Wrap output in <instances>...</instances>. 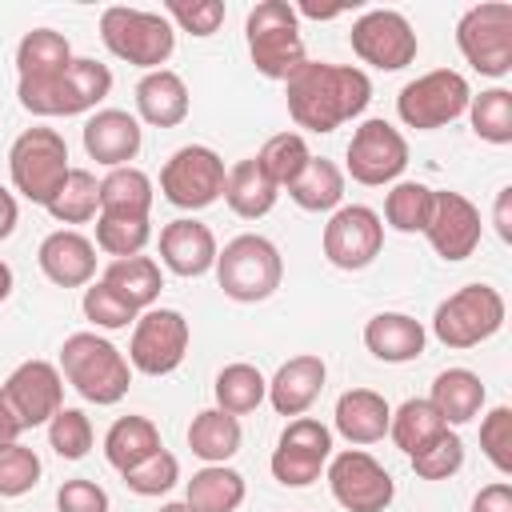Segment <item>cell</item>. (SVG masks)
Listing matches in <instances>:
<instances>
[{
	"mask_svg": "<svg viewBox=\"0 0 512 512\" xmlns=\"http://www.w3.org/2000/svg\"><path fill=\"white\" fill-rule=\"evenodd\" d=\"M212 396H216V408L228 412V416H248L256 412L264 400H268V380L256 364H224L216 372V384H212Z\"/></svg>",
	"mask_w": 512,
	"mask_h": 512,
	"instance_id": "obj_35",
	"label": "cell"
},
{
	"mask_svg": "<svg viewBox=\"0 0 512 512\" xmlns=\"http://www.w3.org/2000/svg\"><path fill=\"white\" fill-rule=\"evenodd\" d=\"M40 484V456L32 448H24L20 440L0 448V496L16 500L24 492H32Z\"/></svg>",
	"mask_w": 512,
	"mask_h": 512,
	"instance_id": "obj_47",
	"label": "cell"
},
{
	"mask_svg": "<svg viewBox=\"0 0 512 512\" xmlns=\"http://www.w3.org/2000/svg\"><path fill=\"white\" fill-rule=\"evenodd\" d=\"M472 88L452 68H432L416 80H408L396 96V116L416 132H436L468 112Z\"/></svg>",
	"mask_w": 512,
	"mask_h": 512,
	"instance_id": "obj_10",
	"label": "cell"
},
{
	"mask_svg": "<svg viewBox=\"0 0 512 512\" xmlns=\"http://www.w3.org/2000/svg\"><path fill=\"white\" fill-rule=\"evenodd\" d=\"M332 460V428L320 424L316 416H296L288 420V428L280 432L276 448H272V476L284 488H308L312 480H320V472Z\"/></svg>",
	"mask_w": 512,
	"mask_h": 512,
	"instance_id": "obj_15",
	"label": "cell"
},
{
	"mask_svg": "<svg viewBox=\"0 0 512 512\" xmlns=\"http://www.w3.org/2000/svg\"><path fill=\"white\" fill-rule=\"evenodd\" d=\"M188 340H192V328H188L184 312H176V308H148L132 324L128 364L136 372H144V376H168V372H176L184 364Z\"/></svg>",
	"mask_w": 512,
	"mask_h": 512,
	"instance_id": "obj_13",
	"label": "cell"
},
{
	"mask_svg": "<svg viewBox=\"0 0 512 512\" xmlns=\"http://www.w3.org/2000/svg\"><path fill=\"white\" fill-rule=\"evenodd\" d=\"M92 440H96V432H92V420L84 416V408H60L48 420V444L60 460H84Z\"/></svg>",
	"mask_w": 512,
	"mask_h": 512,
	"instance_id": "obj_44",
	"label": "cell"
},
{
	"mask_svg": "<svg viewBox=\"0 0 512 512\" xmlns=\"http://www.w3.org/2000/svg\"><path fill=\"white\" fill-rule=\"evenodd\" d=\"M432 196L436 188H428L424 180H396L388 184V196H384V224L412 236V232H424L428 216H432Z\"/></svg>",
	"mask_w": 512,
	"mask_h": 512,
	"instance_id": "obj_37",
	"label": "cell"
},
{
	"mask_svg": "<svg viewBox=\"0 0 512 512\" xmlns=\"http://www.w3.org/2000/svg\"><path fill=\"white\" fill-rule=\"evenodd\" d=\"M224 180H228V168H224L220 152L208 144H184L160 168L164 200L184 212H200V208L216 204L224 196Z\"/></svg>",
	"mask_w": 512,
	"mask_h": 512,
	"instance_id": "obj_11",
	"label": "cell"
},
{
	"mask_svg": "<svg viewBox=\"0 0 512 512\" xmlns=\"http://www.w3.org/2000/svg\"><path fill=\"white\" fill-rule=\"evenodd\" d=\"M216 236L204 220L180 216L160 228V260L176 276H204L216 268Z\"/></svg>",
	"mask_w": 512,
	"mask_h": 512,
	"instance_id": "obj_22",
	"label": "cell"
},
{
	"mask_svg": "<svg viewBox=\"0 0 512 512\" xmlns=\"http://www.w3.org/2000/svg\"><path fill=\"white\" fill-rule=\"evenodd\" d=\"M20 432H24V428H20V420H16V416H12V408L0 400V448L16 444V440H20Z\"/></svg>",
	"mask_w": 512,
	"mask_h": 512,
	"instance_id": "obj_54",
	"label": "cell"
},
{
	"mask_svg": "<svg viewBox=\"0 0 512 512\" xmlns=\"http://www.w3.org/2000/svg\"><path fill=\"white\" fill-rule=\"evenodd\" d=\"M308 160H312V148H308V140H304L300 132H276V136H268L264 148L256 152V164L268 172V180H272L276 188H288V184L304 172Z\"/></svg>",
	"mask_w": 512,
	"mask_h": 512,
	"instance_id": "obj_40",
	"label": "cell"
},
{
	"mask_svg": "<svg viewBox=\"0 0 512 512\" xmlns=\"http://www.w3.org/2000/svg\"><path fill=\"white\" fill-rule=\"evenodd\" d=\"M68 172H72V164H68V144H64V136H60L56 128H44V124L24 128V132L12 140V148H8V176H12V188H16L24 200L40 204V208L52 204V196L60 192V184L68 180Z\"/></svg>",
	"mask_w": 512,
	"mask_h": 512,
	"instance_id": "obj_6",
	"label": "cell"
},
{
	"mask_svg": "<svg viewBox=\"0 0 512 512\" xmlns=\"http://www.w3.org/2000/svg\"><path fill=\"white\" fill-rule=\"evenodd\" d=\"M288 196H292V204L304 208V212H336L340 200H344V172H340L332 160L312 156V160L304 164V172L288 184Z\"/></svg>",
	"mask_w": 512,
	"mask_h": 512,
	"instance_id": "obj_36",
	"label": "cell"
},
{
	"mask_svg": "<svg viewBox=\"0 0 512 512\" xmlns=\"http://www.w3.org/2000/svg\"><path fill=\"white\" fill-rule=\"evenodd\" d=\"M16 220H20V204H16V196L0 184V240H8V236L16 232Z\"/></svg>",
	"mask_w": 512,
	"mask_h": 512,
	"instance_id": "obj_53",
	"label": "cell"
},
{
	"mask_svg": "<svg viewBox=\"0 0 512 512\" xmlns=\"http://www.w3.org/2000/svg\"><path fill=\"white\" fill-rule=\"evenodd\" d=\"M488 392H484V380L472 372V368H444L436 380H432V392H428V404L444 416L448 428H460V424H472L484 408Z\"/></svg>",
	"mask_w": 512,
	"mask_h": 512,
	"instance_id": "obj_27",
	"label": "cell"
},
{
	"mask_svg": "<svg viewBox=\"0 0 512 512\" xmlns=\"http://www.w3.org/2000/svg\"><path fill=\"white\" fill-rule=\"evenodd\" d=\"M156 512H192V508H188V504H184V500H172V504H160V508H156Z\"/></svg>",
	"mask_w": 512,
	"mask_h": 512,
	"instance_id": "obj_56",
	"label": "cell"
},
{
	"mask_svg": "<svg viewBox=\"0 0 512 512\" xmlns=\"http://www.w3.org/2000/svg\"><path fill=\"white\" fill-rule=\"evenodd\" d=\"M40 272L56 288H88L96 280V244L76 228H56L40 240Z\"/></svg>",
	"mask_w": 512,
	"mask_h": 512,
	"instance_id": "obj_21",
	"label": "cell"
},
{
	"mask_svg": "<svg viewBox=\"0 0 512 512\" xmlns=\"http://www.w3.org/2000/svg\"><path fill=\"white\" fill-rule=\"evenodd\" d=\"M280 280H284V260L268 236L244 232L216 252V284L224 288L228 300L260 304L280 288Z\"/></svg>",
	"mask_w": 512,
	"mask_h": 512,
	"instance_id": "obj_7",
	"label": "cell"
},
{
	"mask_svg": "<svg viewBox=\"0 0 512 512\" xmlns=\"http://www.w3.org/2000/svg\"><path fill=\"white\" fill-rule=\"evenodd\" d=\"M508 304L492 284H464L432 312V336L444 348H476L504 328Z\"/></svg>",
	"mask_w": 512,
	"mask_h": 512,
	"instance_id": "obj_8",
	"label": "cell"
},
{
	"mask_svg": "<svg viewBox=\"0 0 512 512\" xmlns=\"http://www.w3.org/2000/svg\"><path fill=\"white\" fill-rule=\"evenodd\" d=\"M456 48L480 76H508L512 72V4L484 0L472 4L456 20Z\"/></svg>",
	"mask_w": 512,
	"mask_h": 512,
	"instance_id": "obj_9",
	"label": "cell"
},
{
	"mask_svg": "<svg viewBox=\"0 0 512 512\" xmlns=\"http://www.w3.org/2000/svg\"><path fill=\"white\" fill-rule=\"evenodd\" d=\"M72 64V44L56 28H32L16 44V72L24 84L52 80Z\"/></svg>",
	"mask_w": 512,
	"mask_h": 512,
	"instance_id": "obj_31",
	"label": "cell"
},
{
	"mask_svg": "<svg viewBox=\"0 0 512 512\" xmlns=\"http://www.w3.org/2000/svg\"><path fill=\"white\" fill-rule=\"evenodd\" d=\"M112 92V68L92 60V56H72V64L52 76V80H36V84H16L20 108L32 116H84L96 112V104Z\"/></svg>",
	"mask_w": 512,
	"mask_h": 512,
	"instance_id": "obj_3",
	"label": "cell"
},
{
	"mask_svg": "<svg viewBox=\"0 0 512 512\" xmlns=\"http://www.w3.org/2000/svg\"><path fill=\"white\" fill-rule=\"evenodd\" d=\"M348 44L364 64H372L380 72H400L420 52V40H416L408 16H400L392 8H372V12L356 16L352 32H348Z\"/></svg>",
	"mask_w": 512,
	"mask_h": 512,
	"instance_id": "obj_17",
	"label": "cell"
},
{
	"mask_svg": "<svg viewBox=\"0 0 512 512\" xmlns=\"http://www.w3.org/2000/svg\"><path fill=\"white\" fill-rule=\"evenodd\" d=\"M472 512H512V484H508V480L484 484V488L472 496Z\"/></svg>",
	"mask_w": 512,
	"mask_h": 512,
	"instance_id": "obj_51",
	"label": "cell"
},
{
	"mask_svg": "<svg viewBox=\"0 0 512 512\" xmlns=\"http://www.w3.org/2000/svg\"><path fill=\"white\" fill-rule=\"evenodd\" d=\"M104 284H112L136 312H148L156 308L160 300V288H164V276H160V264L152 256H124V260H112L100 276Z\"/></svg>",
	"mask_w": 512,
	"mask_h": 512,
	"instance_id": "obj_33",
	"label": "cell"
},
{
	"mask_svg": "<svg viewBox=\"0 0 512 512\" xmlns=\"http://www.w3.org/2000/svg\"><path fill=\"white\" fill-rule=\"evenodd\" d=\"M152 176L136 164L108 168L100 180V216H128V220H148L152 212Z\"/></svg>",
	"mask_w": 512,
	"mask_h": 512,
	"instance_id": "obj_29",
	"label": "cell"
},
{
	"mask_svg": "<svg viewBox=\"0 0 512 512\" xmlns=\"http://www.w3.org/2000/svg\"><path fill=\"white\" fill-rule=\"evenodd\" d=\"M56 368L88 404H100V408L120 404L128 396V384H132L128 356L96 332H72L60 344V364Z\"/></svg>",
	"mask_w": 512,
	"mask_h": 512,
	"instance_id": "obj_2",
	"label": "cell"
},
{
	"mask_svg": "<svg viewBox=\"0 0 512 512\" xmlns=\"http://www.w3.org/2000/svg\"><path fill=\"white\" fill-rule=\"evenodd\" d=\"M48 216L56 224H88L100 216V180L88 168H72L60 192L48 204Z\"/></svg>",
	"mask_w": 512,
	"mask_h": 512,
	"instance_id": "obj_38",
	"label": "cell"
},
{
	"mask_svg": "<svg viewBox=\"0 0 512 512\" xmlns=\"http://www.w3.org/2000/svg\"><path fill=\"white\" fill-rule=\"evenodd\" d=\"M324 380H328V364L312 352H300L292 360H284L276 368V376L268 380V404L280 412V416H304L320 392H324Z\"/></svg>",
	"mask_w": 512,
	"mask_h": 512,
	"instance_id": "obj_23",
	"label": "cell"
},
{
	"mask_svg": "<svg viewBox=\"0 0 512 512\" xmlns=\"http://www.w3.org/2000/svg\"><path fill=\"white\" fill-rule=\"evenodd\" d=\"M424 236L432 244V252L448 264H460L468 260L476 248H480V236H484V220H480V208L464 196V192H448V188H436L432 196V216L424 224Z\"/></svg>",
	"mask_w": 512,
	"mask_h": 512,
	"instance_id": "obj_19",
	"label": "cell"
},
{
	"mask_svg": "<svg viewBox=\"0 0 512 512\" xmlns=\"http://www.w3.org/2000/svg\"><path fill=\"white\" fill-rule=\"evenodd\" d=\"M244 40H248V56L256 72L268 80H288L308 60L300 16L288 0H260L244 20Z\"/></svg>",
	"mask_w": 512,
	"mask_h": 512,
	"instance_id": "obj_5",
	"label": "cell"
},
{
	"mask_svg": "<svg viewBox=\"0 0 512 512\" xmlns=\"http://www.w3.org/2000/svg\"><path fill=\"white\" fill-rule=\"evenodd\" d=\"M480 448L488 456V464L508 476L512 472V408L508 404H496L484 420H480Z\"/></svg>",
	"mask_w": 512,
	"mask_h": 512,
	"instance_id": "obj_49",
	"label": "cell"
},
{
	"mask_svg": "<svg viewBox=\"0 0 512 512\" xmlns=\"http://www.w3.org/2000/svg\"><path fill=\"white\" fill-rule=\"evenodd\" d=\"M440 428H448V424H444V416L428 404V396L404 400V404L392 412V420H388V436H392V444H396L404 456H412L420 444H428Z\"/></svg>",
	"mask_w": 512,
	"mask_h": 512,
	"instance_id": "obj_39",
	"label": "cell"
},
{
	"mask_svg": "<svg viewBox=\"0 0 512 512\" xmlns=\"http://www.w3.org/2000/svg\"><path fill=\"white\" fill-rule=\"evenodd\" d=\"M12 288H16V276H12V268L0 260V304L12 296Z\"/></svg>",
	"mask_w": 512,
	"mask_h": 512,
	"instance_id": "obj_55",
	"label": "cell"
},
{
	"mask_svg": "<svg viewBox=\"0 0 512 512\" xmlns=\"http://www.w3.org/2000/svg\"><path fill=\"white\" fill-rule=\"evenodd\" d=\"M164 16L172 20V28L192 32V36L204 40V36L220 32L228 8H224L220 0H168V4H164Z\"/></svg>",
	"mask_w": 512,
	"mask_h": 512,
	"instance_id": "obj_48",
	"label": "cell"
},
{
	"mask_svg": "<svg viewBox=\"0 0 512 512\" xmlns=\"http://www.w3.org/2000/svg\"><path fill=\"white\" fill-rule=\"evenodd\" d=\"M84 316L96 324V328H108V332H116V328H128V324H136V308L112 288V284H104V280H92L88 288H84Z\"/></svg>",
	"mask_w": 512,
	"mask_h": 512,
	"instance_id": "obj_46",
	"label": "cell"
},
{
	"mask_svg": "<svg viewBox=\"0 0 512 512\" xmlns=\"http://www.w3.org/2000/svg\"><path fill=\"white\" fill-rule=\"evenodd\" d=\"M320 248H324V260L332 268H344V272L368 268L380 256V248H384V220H380V212L368 208V204H340L328 216V224H324Z\"/></svg>",
	"mask_w": 512,
	"mask_h": 512,
	"instance_id": "obj_16",
	"label": "cell"
},
{
	"mask_svg": "<svg viewBox=\"0 0 512 512\" xmlns=\"http://www.w3.org/2000/svg\"><path fill=\"white\" fill-rule=\"evenodd\" d=\"M344 164H348V176L356 184H368V188H384V184H396L408 168V140L396 124L372 116V120H360L348 148H344Z\"/></svg>",
	"mask_w": 512,
	"mask_h": 512,
	"instance_id": "obj_12",
	"label": "cell"
},
{
	"mask_svg": "<svg viewBox=\"0 0 512 512\" xmlns=\"http://www.w3.org/2000/svg\"><path fill=\"white\" fill-rule=\"evenodd\" d=\"M0 400L12 408L20 428H40L64 408V376L48 360H24L0 384Z\"/></svg>",
	"mask_w": 512,
	"mask_h": 512,
	"instance_id": "obj_18",
	"label": "cell"
},
{
	"mask_svg": "<svg viewBox=\"0 0 512 512\" xmlns=\"http://www.w3.org/2000/svg\"><path fill=\"white\" fill-rule=\"evenodd\" d=\"M328 488L344 512H384L396 496L392 472L364 448H344L328 460Z\"/></svg>",
	"mask_w": 512,
	"mask_h": 512,
	"instance_id": "obj_14",
	"label": "cell"
},
{
	"mask_svg": "<svg viewBox=\"0 0 512 512\" xmlns=\"http://www.w3.org/2000/svg\"><path fill=\"white\" fill-rule=\"evenodd\" d=\"M140 144H144V128L124 108H96L84 120V152H88V160H96L104 168L132 164L140 156Z\"/></svg>",
	"mask_w": 512,
	"mask_h": 512,
	"instance_id": "obj_20",
	"label": "cell"
},
{
	"mask_svg": "<svg viewBox=\"0 0 512 512\" xmlns=\"http://www.w3.org/2000/svg\"><path fill=\"white\" fill-rule=\"evenodd\" d=\"M120 476H124L128 492H136V496H164V492H172L176 480H180V460H176L168 448H160V452H152L148 460L132 464V468L120 472Z\"/></svg>",
	"mask_w": 512,
	"mask_h": 512,
	"instance_id": "obj_45",
	"label": "cell"
},
{
	"mask_svg": "<svg viewBox=\"0 0 512 512\" xmlns=\"http://www.w3.org/2000/svg\"><path fill=\"white\" fill-rule=\"evenodd\" d=\"M240 416H228L220 408H204L192 416L188 424V448L192 456H200L204 464H228L240 452Z\"/></svg>",
	"mask_w": 512,
	"mask_h": 512,
	"instance_id": "obj_32",
	"label": "cell"
},
{
	"mask_svg": "<svg viewBox=\"0 0 512 512\" xmlns=\"http://www.w3.org/2000/svg\"><path fill=\"white\" fill-rule=\"evenodd\" d=\"M56 512H108V492L88 476L64 480L56 492Z\"/></svg>",
	"mask_w": 512,
	"mask_h": 512,
	"instance_id": "obj_50",
	"label": "cell"
},
{
	"mask_svg": "<svg viewBox=\"0 0 512 512\" xmlns=\"http://www.w3.org/2000/svg\"><path fill=\"white\" fill-rule=\"evenodd\" d=\"M492 224L500 232V240H512V188L496 192V208H492Z\"/></svg>",
	"mask_w": 512,
	"mask_h": 512,
	"instance_id": "obj_52",
	"label": "cell"
},
{
	"mask_svg": "<svg viewBox=\"0 0 512 512\" xmlns=\"http://www.w3.org/2000/svg\"><path fill=\"white\" fill-rule=\"evenodd\" d=\"M276 196L280 188L268 180V172L256 164V156L248 160H236L228 168V180H224V204L240 216V220H260L276 208Z\"/></svg>",
	"mask_w": 512,
	"mask_h": 512,
	"instance_id": "obj_28",
	"label": "cell"
},
{
	"mask_svg": "<svg viewBox=\"0 0 512 512\" xmlns=\"http://www.w3.org/2000/svg\"><path fill=\"white\" fill-rule=\"evenodd\" d=\"M468 124L480 140L488 144H512V92L508 88H488L468 100Z\"/></svg>",
	"mask_w": 512,
	"mask_h": 512,
	"instance_id": "obj_41",
	"label": "cell"
},
{
	"mask_svg": "<svg viewBox=\"0 0 512 512\" xmlns=\"http://www.w3.org/2000/svg\"><path fill=\"white\" fill-rule=\"evenodd\" d=\"M244 496H248V484L228 464H204L200 472H192L184 488V504L192 512H236Z\"/></svg>",
	"mask_w": 512,
	"mask_h": 512,
	"instance_id": "obj_30",
	"label": "cell"
},
{
	"mask_svg": "<svg viewBox=\"0 0 512 512\" xmlns=\"http://www.w3.org/2000/svg\"><path fill=\"white\" fill-rule=\"evenodd\" d=\"M388 420H392V408H388V400H384L380 392H372V388H348V392L336 400V412H332L336 432H340L348 444H356V448L384 440V436H388Z\"/></svg>",
	"mask_w": 512,
	"mask_h": 512,
	"instance_id": "obj_26",
	"label": "cell"
},
{
	"mask_svg": "<svg viewBox=\"0 0 512 512\" xmlns=\"http://www.w3.org/2000/svg\"><path fill=\"white\" fill-rule=\"evenodd\" d=\"M412 472L420 480H448L464 468V440L452 432V428H440L428 444H420L412 456H408Z\"/></svg>",
	"mask_w": 512,
	"mask_h": 512,
	"instance_id": "obj_42",
	"label": "cell"
},
{
	"mask_svg": "<svg viewBox=\"0 0 512 512\" xmlns=\"http://www.w3.org/2000/svg\"><path fill=\"white\" fill-rule=\"evenodd\" d=\"M160 428L148 416H120L112 420V428L104 432V456L116 472H128L132 464L148 460L152 452H160Z\"/></svg>",
	"mask_w": 512,
	"mask_h": 512,
	"instance_id": "obj_34",
	"label": "cell"
},
{
	"mask_svg": "<svg viewBox=\"0 0 512 512\" xmlns=\"http://www.w3.org/2000/svg\"><path fill=\"white\" fill-rule=\"evenodd\" d=\"M100 40L116 60L144 68V72H156L168 64V56L176 48V28L164 12L112 4L100 12Z\"/></svg>",
	"mask_w": 512,
	"mask_h": 512,
	"instance_id": "obj_4",
	"label": "cell"
},
{
	"mask_svg": "<svg viewBox=\"0 0 512 512\" xmlns=\"http://www.w3.org/2000/svg\"><path fill=\"white\" fill-rule=\"evenodd\" d=\"M152 240V220H128V216H96V248L112 260L140 256Z\"/></svg>",
	"mask_w": 512,
	"mask_h": 512,
	"instance_id": "obj_43",
	"label": "cell"
},
{
	"mask_svg": "<svg viewBox=\"0 0 512 512\" xmlns=\"http://www.w3.org/2000/svg\"><path fill=\"white\" fill-rule=\"evenodd\" d=\"M288 116L296 128L308 132H336L340 124L364 116L372 100V80L364 68L352 64H328V60H304L284 80Z\"/></svg>",
	"mask_w": 512,
	"mask_h": 512,
	"instance_id": "obj_1",
	"label": "cell"
},
{
	"mask_svg": "<svg viewBox=\"0 0 512 512\" xmlns=\"http://www.w3.org/2000/svg\"><path fill=\"white\" fill-rule=\"evenodd\" d=\"M0 512H4V508H0Z\"/></svg>",
	"mask_w": 512,
	"mask_h": 512,
	"instance_id": "obj_57",
	"label": "cell"
},
{
	"mask_svg": "<svg viewBox=\"0 0 512 512\" xmlns=\"http://www.w3.org/2000/svg\"><path fill=\"white\" fill-rule=\"evenodd\" d=\"M424 344H428V332L408 312H376L364 324V348L384 364H408L424 356Z\"/></svg>",
	"mask_w": 512,
	"mask_h": 512,
	"instance_id": "obj_25",
	"label": "cell"
},
{
	"mask_svg": "<svg viewBox=\"0 0 512 512\" xmlns=\"http://www.w3.org/2000/svg\"><path fill=\"white\" fill-rule=\"evenodd\" d=\"M188 108H192L188 84L172 68H156V72L140 76V84H136V120H144L152 128H176V124L188 120Z\"/></svg>",
	"mask_w": 512,
	"mask_h": 512,
	"instance_id": "obj_24",
	"label": "cell"
}]
</instances>
